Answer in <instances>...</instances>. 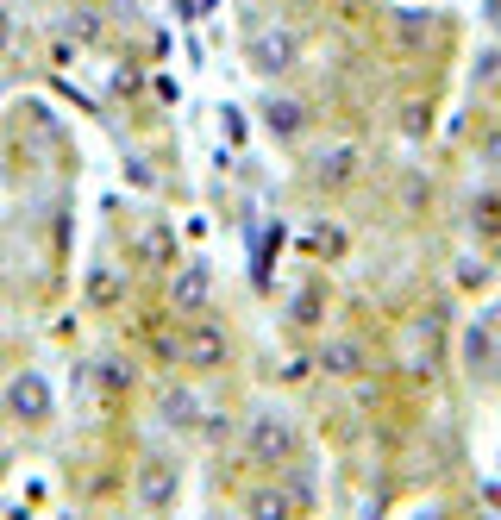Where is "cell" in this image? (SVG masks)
I'll list each match as a JSON object with an SVG mask.
<instances>
[{"instance_id":"8","label":"cell","mask_w":501,"mask_h":520,"mask_svg":"<svg viewBox=\"0 0 501 520\" xmlns=\"http://www.w3.org/2000/svg\"><path fill=\"white\" fill-rule=\"evenodd\" d=\"M264 126H270L276 138H295V132L307 126V113H301V101H264Z\"/></svg>"},{"instance_id":"5","label":"cell","mask_w":501,"mask_h":520,"mask_svg":"<svg viewBox=\"0 0 501 520\" xmlns=\"http://www.w3.org/2000/svg\"><path fill=\"white\" fill-rule=\"evenodd\" d=\"M295 514H301V502L282 483H257L245 495V520H295Z\"/></svg>"},{"instance_id":"17","label":"cell","mask_w":501,"mask_h":520,"mask_svg":"<svg viewBox=\"0 0 501 520\" xmlns=\"http://www.w3.org/2000/svg\"><path fill=\"white\" fill-rule=\"evenodd\" d=\"M489 13H495V26H501V0H489Z\"/></svg>"},{"instance_id":"1","label":"cell","mask_w":501,"mask_h":520,"mask_svg":"<svg viewBox=\"0 0 501 520\" xmlns=\"http://www.w3.org/2000/svg\"><path fill=\"white\" fill-rule=\"evenodd\" d=\"M176 358H182V370H195V376L226 370V358H232V339H226V326H213V320L182 326V339H176Z\"/></svg>"},{"instance_id":"12","label":"cell","mask_w":501,"mask_h":520,"mask_svg":"<svg viewBox=\"0 0 501 520\" xmlns=\"http://www.w3.org/2000/svg\"><path fill=\"white\" fill-rule=\"evenodd\" d=\"M145 502H151V508L170 502V470H163V464H151V470H145Z\"/></svg>"},{"instance_id":"13","label":"cell","mask_w":501,"mask_h":520,"mask_svg":"<svg viewBox=\"0 0 501 520\" xmlns=\"http://www.w3.org/2000/svg\"><path fill=\"white\" fill-rule=\"evenodd\" d=\"M163 414H170V420H195V395H188V389H170V395H163Z\"/></svg>"},{"instance_id":"3","label":"cell","mask_w":501,"mask_h":520,"mask_svg":"<svg viewBox=\"0 0 501 520\" xmlns=\"http://www.w3.org/2000/svg\"><path fill=\"white\" fill-rule=\"evenodd\" d=\"M320 370L339 376V383H357V376L370 370V358H364V345H357L351 333H332V339L320 345Z\"/></svg>"},{"instance_id":"16","label":"cell","mask_w":501,"mask_h":520,"mask_svg":"<svg viewBox=\"0 0 501 520\" xmlns=\"http://www.w3.org/2000/svg\"><path fill=\"white\" fill-rule=\"evenodd\" d=\"M113 301H119V282L101 276V282H94V307H113Z\"/></svg>"},{"instance_id":"9","label":"cell","mask_w":501,"mask_h":520,"mask_svg":"<svg viewBox=\"0 0 501 520\" xmlns=\"http://www.w3.org/2000/svg\"><path fill=\"white\" fill-rule=\"evenodd\" d=\"M13 408H19V414H32V420H38L44 408H51V395H44V383H38V376H26V383L13 389Z\"/></svg>"},{"instance_id":"14","label":"cell","mask_w":501,"mask_h":520,"mask_svg":"<svg viewBox=\"0 0 501 520\" xmlns=\"http://www.w3.org/2000/svg\"><path fill=\"white\" fill-rule=\"evenodd\" d=\"M314 251H320V257H339V251H345V232H339V226H320V232H314Z\"/></svg>"},{"instance_id":"11","label":"cell","mask_w":501,"mask_h":520,"mask_svg":"<svg viewBox=\"0 0 501 520\" xmlns=\"http://www.w3.org/2000/svg\"><path fill=\"white\" fill-rule=\"evenodd\" d=\"M320 307H326V301H320V289H307V295H295V301H289V320H295V326H314V320H320Z\"/></svg>"},{"instance_id":"10","label":"cell","mask_w":501,"mask_h":520,"mask_svg":"<svg viewBox=\"0 0 501 520\" xmlns=\"http://www.w3.org/2000/svg\"><path fill=\"white\" fill-rule=\"evenodd\" d=\"M476 157H483L489 170H501V120H489L483 132H476Z\"/></svg>"},{"instance_id":"6","label":"cell","mask_w":501,"mask_h":520,"mask_svg":"<svg viewBox=\"0 0 501 520\" xmlns=\"http://www.w3.org/2000/svg\"><path fill=\"white\" fill-rule=\"evenodd\" d=\"M207 295H213V282H207V270H182V276L170 282V301L182 307V314H201V307H207Z\"/></svg>"},{"instance_id":"15","label":"cell","mask_w":501,"mask_h":520,"mask_svg":"<svg viewBox=\"0 0 501 520\" xmlns=\"http://www.w3.org/2000/svg\"><path fill=\"white\" fill-rule=\"evenodd\" d=\"M145 264H170V239L163 232H145Z\"/></svg>"},{"instance_id":"4","label":"cell","mask_w":501,"mask_h":520,"mask_svg":"<svg viewBox=\"0 0 501 520\" xmlns=\"http://www.w3.org/2000/svg\"><path fill=\"white\" fill-rule=\"evenodd\" d=\"M357 170H364V151H357L351 138H339V145H326V151L314 157V182H326V188L357 182Z\"/></svg>"},{"instance_id":"2","label":"cell","mask_w":501,"mask_h":520,"mask_svg":"<svg viewBox=\"0 0 501 520\" xmlns=\"http://www.w3.org/2000/svg\"><path fill=\"white\" fill-rule=\"evenodd\" d=\"M245 452L257 458V464H270V470H282L295 452H301V439H295V427L289 420H276V414H257L251 427H245Z\"/></svg>"},{"instance_id":"7","label":"cell","mask_w":501,"mask_h":520,"mask_svg":"<svg viewBox=\"0 0 501 520\" xmlns=\"http://www.w3.org/2000/svg\"><path fill=\"white\" fill-rule=\"evenodd\" d=\"M251 57H257V69H264V76H282V69L295 63V44L289 38H276V32H264L251 44Z\"/></svg>"}]
</instances>
